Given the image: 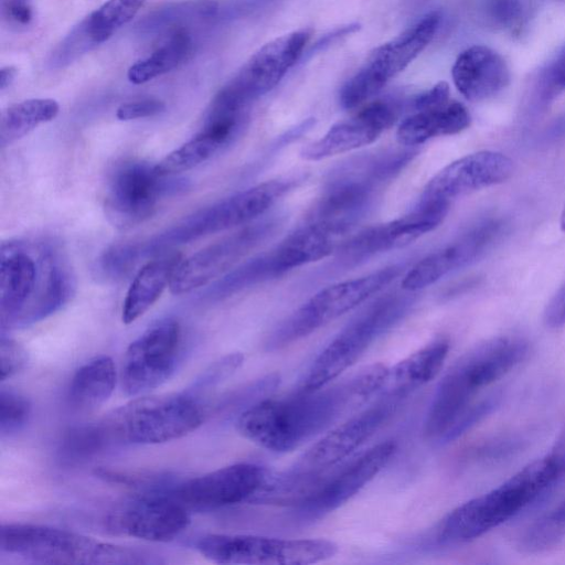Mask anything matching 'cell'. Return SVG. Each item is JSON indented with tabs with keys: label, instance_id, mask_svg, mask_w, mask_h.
I'll return each mask as SVG.
<instances>
[{
	"label": "cell",
	"instance_id": "obj_4",
	"mask_svg": "<svg viewBox=\"0 0 565 565\" xmlns=\"http://www.w3.org/2000/svg\"><path fill=\"white\" fill-rule=\"evenodd\" d=\"M2 552L43 564H147L148 555L73 531L31 523L2 524Z\"/></svg>",
	"mask_w": 565,
	"mask_h": 565
},
{
	"label": "cell",
	"instance_id": "obj_14",
	"mask_svg": "<svg viewBox=\"0 0 565 565\" xmlns=\"http://www.w3.org/2000/svg\"><path fill=\"white\" fill-rule=\"evenodd\" d=\"M449 209L444 203L418 202L407 214L365 228L343 242L337 249L335 263L351 268L377 254L404 247L438 227Z\"/></svg>",
	"mask_w": 565,
	"mask_h": 565
},
{
	"label": "cell",
	"instance_id": "obj_29",
	"mask_svg": "<svg viewBox=\"0 0 565 565\" xmlns=\"http://www.w3.org/2000/svg\"><path fill=\"white\" fill-rule=\"evenodd\" d=\"M292 270L284 252L277 245L234 268L207 290V297L222 299L244 289L278 278Z\"/></svg>",
	"mask_w": 565,
	"mask_h": 565
},
{
	"label": "cell",
	"instance_id": "obj_47",
	"mask_svg": "<svg viewBox=\"0 0 565 565\" xmlns=\"http://www.w3.org/2000/svg\"><path fill=\"white\" fill-rule=\"evenodd\" d=\"M559 225H561L562 231L565 232V204H564L562 213H561Z\"/></svg>",
	"mask_w": 565,
	"mask_h": 565
},
{
	"label": "cell",
	"instance_id": "obj_13",
	"mask_svg": "<svg viewBox=\"0 0 565 565\" xmlns=\"http://www.w3.org/2000/svg\"><path fill=\"white\" fill-rule=\"evenodd\" d=\"M381 397L322 436L289 471L307 476L321 475L349 457L380 429L406 396L383 392Z\"/></svg>",
	"mask_w": 565,
	"mask_h": 565
},
{
	"label": "cell",
	"instance_id": "obj_30",
	"mask_svg": "<svg viewBox=\"0 0 565 565\" xmlns=\"http://www.w3.org/2000/svg\"><path fill=\"white\" fill-rule=\"evenodd\" d=\"M60 105L51 98L26 99L7 107L0 118V145L8 147L42 124L53 120Z\"/></svg>",
	"mask_w": 565,
	"mask_h": 565
},
{
	"label": "cell",
	"instance_id": "obj_20",
	"mask_svg": "<svg viewBox=\"0 0 565 565\" xmlns=\"http://www.w3.org/2000/svg\"><path fill=\"white\" fill-rule=\"evenodd\" d=\"M189 510L172 494H147L118 507L108 518L116 533L150 542H168L185 531Z\"/></svg>",
	"mask_w": 565,
	"mask_h": 565
},
{
	"label": "cell",
	"instance_id": "obj_26",
	"mask_svg": "<svg viewBox=\"0 0 565 565\" xmlns=\"http://www.w3.org/2000/svg\"><path fill=\"white\" fill-rule=\"evenodd\" d=\"M180 260V254H164L139 269L122 302L121 320L125 324L132 323L153 306L170 284Z\"/></svg>",
	"mask_w": 565,
	"mask_h": 565
},
{
	"label": "cell",
	"instance_id": "obj_5",
	"mask_svg": "<svg viewBox=\"0 0 565 565\" xmlns=\"http://www.w3.org/2000/svg\"><path fill=\"white\" fill-rule=\"evenodd\" d=\"M297 182V179L266 181L202 209L150 238L132 242L135 257L139 262L177 245L247 224L268 211Z\"/></svg>",
	"mask_w": 565,
	"mask_h": 565
},
{
	"label": "cell",
	"instance_id": "obj_32",
	"mask_svg": "<svg viewBox=\"0 0 565 565\" xmlns=\"http://www.w3.org/2000/svg\"><path fill=\"white\" fill-rule=\"evenodd\" d=\"M222 146L207 135L199 131L189 141L168 153L156 164L161 177H170L193 169L206 161Z\"/></svg>",
	"mask_w": 565,
	"mask_h": 565
},
{
	"label": "cell",
	"instance_id": "obj_11",
	"mask_svg": "<svg viewBox=\"0 0 565 565\" xmlns=\"http://www.w3.org/2000/svg\"><path fill=\"white\" fill-rule=\"evenodd\" d=\"M180 348L177 320L166 318L151 324L126 350L121 366L125 393L140 396L166 383L177 367Z\"/></svg>",
	"mask_w": 565,
	"mask_h": 565
},
{
	"label": "cell",
	"instance_id": "obj_27",
	"mask_svg": "<svg viewBox=\"0 0 565 565\" xmlns=\"http://www.w3.org/2000/svg\"><path fill=\"white\" fill-rule=\"evenodd\" d=\"M449 340L438 337L388 370L383 392L409 394L437 376L449 352Z\"/></svg>",
	"mask_w": 565,
	"mask_h": 565
},
{
	"label": "cell",
	"instance_id": "obj_34",
	"mask_svg": "<svg viewBox=\"0 0 565 565\" xmlns=\"http://www.w3.org/2000/svg\"><path fill=\"white\" fill-rule=\"evenodd\" d=\"M109 440L102 423L98 425L78 426L65 434L61 451L66 459L77 461L95 455Z\"/></svg>",
	"mask_w": 565,
	"mask_h": 565
},
{
	"label": "cell",
	"instance_id": "obj_18",
	"mask_svg": "<svg viewBox=\"0 0 565 565\" xmlns=\"http://www.w3.org/2000/svg\"><path fill=\"white\" fill-rule=\"evenodd\" d=\"M161 177L156 166L132 161L119 167L110 182L106 212L119 227L134 226L148 218L159 199L175 188Z\"/></svg>",
	"mask_w": 565,
	"mask_h": 565
},
{
	"label": "cell",
	"instance_id": "obj_24",
	"mask_svg": "<svg viewBox=\"0 0 565 565\" xmlns=\"http://www.w3.org/2000/svg\"><path fill=\"white\" fill-rule=\"evenodd\" d=\"M451 75L459 93L470 102L491 98L510 82V71L504 58L484 45H473L461 52Z\"/></svg>",
	"mask_w": 565,
	"mask_h": 565
},
{
	"label": "cell",
	"instance_id": "obj_40",
	"mask_svg": "<svg viewBox=\"0 0 565 565\" xmlns=\"http://www.w3.org/2000/svg\"><path fill=\"white\" fill-rule=\"evenodd\" d=\"M486 13L494 25L510 28L519 21L522 3L521 0H488Z\"/></svg>",
	"mask_w": 565,
	"mask_h": 565
},
{
	"label": "cell",
	"instance_id": "obj_33",
	"mask_svg": "<svg viewBox=\"0 0 565 565\" xmlns=\"http://www.w3.org/2000/svg\"><path fill=\"white\" fill-rule=\"evenodd\" d=\"M146 0H107L85 19L88 31L96 42L107 41L118 29L137 14Z\"/></svg>",
	"mask_w": 565,
	"mask_h": 565
},
{
	"label": "cell",
	"instance_id": "obj_28",
	"mask_svg": "<svg viewBox=\"0 0 565 565\" xmlns=\"http://www.w3.org/2000/svg\"><path fill=\"white\" fill-rule=\"evenodd\" d=\"M117 371L110 356L98 355L83 364L73 375L67 399L78 411H88L104 404L113 394Z\"/></svg>",
	"mask_w": 565,
	"mask_h": 565
},
{
	"label": "cell",
	"instance_id": "obj_19",
	"mask_svg": "<svg viewBox=\"0 0 565 565\" xmlns=\"http://www.w3.org/2000/svg\"><path fill=\"white\" fill-rule=\"evenodd\" d=\"M513 162L497 151H478L467 154L437 172L425 185L418 202H451L478 190L508 180Z\"/></svg>",
	"mask_w": 565,
	"mask_h": 565
},
{
	"label": "cell",
	"instance_id": "obj_6",
	"mask_svg": "<svg viewBox=\"0 0 565 565\" xmlns=\"http://www.w3.org/2000/svg\"><path fill=\"white\" fill-rule=\"evenodd\" d=\"M203 411L191 393L138 396L102 424L109 439L153 445L175 440L195 430Z\"/></svg>",
	"mask_w": 565,
	"mask_h": 565
},
{
	"label": "cell",
	"instance_id": "obj_8",
	"mask_svg": "<svg viewBox=\"0 0 565 565\" xmlns=\"http://www.w3.org/2000/svg\"><path fill=\"white\" fill-rule=\"evenodd\" d=\"M402 268L401 265L387 266L319 290L271 332L268 349L284 348L354 309L390 285Z\"/></svg>",
	"mask_w": 565,
	"mask_h": 565
},
{
	"label": "cell",
	"instance_id": "obj_31",
	"mask_svg": "<svg viewBox=\"0 0 565 565\" xmlns=\"http://www.w3.org/2000/svg\"><path fill=\"white\" fill-rule=\"evenodd\" d=\"M192 42L184 31L173 32L149 56L132 64L127 73L129 82L139 85L178 67L190 54Z\"/></svg>",
	"mask_w": 565,
	"mask_h": 565
},
{
	"label": "cell",
	"instance_id": "obj_45",
	"mask_svg": "<svg viewBox=\"0 0 565 565\" xmlns=\"http://www.w3.org/2000/svg\"><path fill=\"white\" fill-rule=\"evenodd\" d=\"M7 12L18 23L25 24L32 19V10L23 0H10Z\"/></svg>",
	"mask_w": 565,
	"mask_h": 565
},
{
	"label": "cell",
	"instance_id": "obj_25",
	"mask_svg": "<svg viewBox=\"0 0 565 565\" xmlns=\"http://www.w3.org/2000/svg\"><path fill=\"white\" fill-rule=\"evenodd\" d=\"M471 118L467 108L454 100L406 117L398 126L396 138L405 147H416L427 140L458 134L470 125Z\"/></svg>",
	"mask_w": 565,
	"mask_h": 565
},
{
	"label": "cell",
	"instance_id": "obj_46",
	"mask_svg": "<svg viewBox=\"0 0 565 565\" xmlns=\"http://www.w3.org/2000/svg\"><path fill=\"white\" fill-rule=\"evenodd\" d=\"M17 76V68L13 66H6L0 70V90L7 89Z\"/></svg>",
	"mask_w": 565,
	"mask_h": 565
},
{
	"label": "cell",
	"instance_id": "obj_44",
	"mask_svg": "<svg viewBox=\"0 0 565 565\" xmlns=\"http://www.w3.org/2000/svg\"><path fill=\"white\" fill-rule=\"evenodd\" d=\"M544 322L552 329L565 326V282L547 303L544 311Z\"/></svg>",
	"mask_w": 565,
	"mask_h": 565
},
{
	"label": "cell",
	"instance_id": "obj_3",
	"mask_svg": "<svg viewBox=\"0 0 565 565\" xmlns=\"http://www.w3.org/2000/svg\"><path fill=\"white\" fill-rule=\"evenodd\" d=\"M565 483V436L545 457L526 465L491 491L449 512L439 523L440 545L470 542L526 509L545 501Z\"/></svg>",
	"mask_w": 565,
	"mask_h": 565
},
{
	"label": "cell",
	"instance_id": "obj_23",
	"mask_svg": "<svg viewBox=\"0 0 565 565\" xmlns=\"http://www.w3.org/2000/svg\"><path fill=\"white\" fill-rule=\"evenodd\" d=\"M399 111V105L393 100H374L352 117L334 124L322 137L302 148L300 156L318 161L367 146L394 125Z\"/></svg>",
	"mask_w": 565,
	"mask_h": 565
},
{
	"label": "cell",
	"instance_id": "obj_9",
	"mask_svg": "<svg viewBox=\"0 0 565 565\" xmlns=\"http://www.w3.org/2000/svg\"><path fill=\"white\" fill-rule=\"evenodd\" d=\"M196 551L217 564L307 565L333 557L338 545L324 539H276L256 535L207 534Z\"/></svg>",
	"mask_w": 565,
	"mask_h": 565
},
{
	"label": "cell",
	"instance_id": "obj_17",
	"mask_svg": "<svg viewBox=\"0 0 565 565\" xmlns=\"http://www.w3.org/2000/svg\"><path fill=\"white\" fill-rule=\"evenodd\" d=\"M527 352L529 344L520 337L491 338L463 353L441 380L462 398L472 402L479 390L509 373Z\"/></svg>",
	"mask_w": 565,
	"mask_h": 565
},
{
	"label": "cell",
	"instance_id": "obj_35",
	"mask_svg": "<svg viewBox=\"0 0 565 565\" xmlns=\"http://www.w3.org/2000/svg\"><path fill=\"white\" fill-rule=\"evenodd\" d=\"M31 404L19 393L1 388L0 392V430L2 435L20 429L29 419Z\"/></svg>",
	"mask_w": 565,
	"mask_h": 565
},
{
	"label": "cell",
	"instance_id": "obj_22",
	"mask_svg": "<svg viewBox=\"0 0 565 565\" xmlns=\"http://www.w3.org/2000/svg\"><path fill=\"white\" fill-rule=\"evenodd\" d=\"M501 228L502 224L497 220L483 221L427 255L403 277V290L416 292L471 264L491 247Z\"/></svg>",
	"mask_w": 565,
	"mask_h": 565
},
{
	"label": "cell",
	"instance_id": "obj_1",
	"mask_svg": "<svg viewBox=\"0 0 565 565\" xmlns=\"http://www.w3.org/2000/svg\"><path fill=\"white\" fill-rule=\"evenodd\" d=\"M75 290L66 256L47 239L3 243L0 260L2 333L30 327L58 311Z\"/></svg>",
	"mask_w": 565,
	"mask_h": 565
},
{
	"label": "cell",
	"instance_id": "obj_12",
	"mask_svg": "<svg viewBox=\"0 0 565 565\" xmlns=\"http://www.w3.org/2000/svg\"><path fill=\"white\" fill-rule=\"evenodd\" d=\"M277 217L248 226L181 259L169 284L173 295L188 294L228 271L279 227Z\"/></svg>",
	"mask_w": 565,
	"mask_h": 565
},
{
	"label": "cell",
	"instance_id": "obj_7",
	"mask_svg": "<svg viewBox=\"0 0 565 565\" xmlns=\"http://www.w3.org/2000/svg\"><path fill=\"white\" fill-rule=\"evenodd\" d=\"M409 294L386 295L364 309L313 360L299 390L323 387L353 365L373 342L407 315L414 303Z\"/></svg>",
	"mask_w": 565,
	"mask_h": 565
},
{
	"label": "cell",
	"instance_id": "obj_15",
	"mask_svg": "<svg viewBox=\"0 0 565 565\" xmlns=\"http://www.w3.org/2000/svg\"><path fill=\"white\" fill-rule=\"evenodd\" d=\"M397 450L394 440L374 445L361 456L320 481L295 507L302 520L319 519L353 498L391 461Z\"/></svg>",
	"mask_w": 565,
	"mask_h": 565
},
{
	"label": "cell",
	"instance_id": "obj_2",
	"mask_svg": "<svg viewBox=\"0 0 565 565\" xmlns=\"http://www.w3.org/2000/svg\"><path fill=\"white\" fill-rule=\"evenodd\" d=\"M358 373L313 391L297 390L281 398L254 402L237 418L238 433L274 452H287L333 425L367 399Z\"/></svg>",
	"mask_w": 565,
	"mask_h": 565
},
{
	"label": "cell",
	"instance_id": "obj_21",
	"mask_svg": "<svg viewBox=\"0 0 565 565\" xmlns=\"http://www.w3.org/2000/svg\"><path fill=\"white\" fill-rule=\"evenodd\" d=\"M310 30L295 31L263 45L227 84L248 104L270 92L301 56Z\"/></svg>",
	"mask_w": 565,
	"mask_h": 565
},
{
	"label": "cell",
	"instance_id": "obj_43",
	"mask_svg": "<svg viewBox=\"0 0 565 565\" xmlns=\"http://www.w3.org/2000/svg\"><path fill=\"white\" fill-rule=\"evenodd\" d=\"M449 100V86L447 83L440 82L417 95L413 99L412 106L416 111H419L441 106Z\"/></svg>",
	"mask_w": 565,
	"mask_h": 565
},
{
	"label": "cell",
	"instance_id": "obj_37",
	"mask_svg": "<svg viewBox=\"0 0 565 565\" xmlns=\"http://www.w3.org/2000/svg\"><path fill=\"white\" fill-rule=\"evenodd\" d=\"M95 45L97 44L92 38L84 20L60 45L54 54L55 63L61 65L70 63Z\"/></svg>",
	"mask_w": 565,
	"mask_h": 565
},
{
	"label": "cell",
	"instance_id": "obj_39",
	"mask_svg": "<svg viewBox=\"0 0 565 565\" xmlns=\"http://www.w3.org/2000/svg\"><path fill=\"white\" fill-rule=\"evenodd\" d=\"M243 361L244 355L238 352L222 358L203 373L202 377L198 380L195 387L203 390L217 385L231 376L242 365Z\"/></svg>",
	"mask_w": 565,
	"mask_h": 565
},
{
	"label": "cell",
	"instance_id": "obj_38",
	"mask_svg": "<svg viewBox=\"0 0 565 565\" xmlns=\"http://www.w3.org/2000/svg\"><path fill=\"white\" fill-rule=\"evenodd\" d=\"M28 362V354L24 348L17 341L6 338L0 341V364L1 381H6L24 369Z\"/></svg>",
	"mask_w": 565,
	"mask_h": 565
},
{
	"label": "cell",
	"instance_id": "obj_36",
	"mask_svg": "<svg viewBox=\"0 0 565 565\" xmlns=\"http://www.w3.org/2000/svg\"><path fill=\"white\" fill-rule=\"evenodd\" d=\"M500 395L492 394L476 404H471L441 437V441H451L486 418L499 405Z\"/></svg>",
	"mask_w": 565,
	"mask_h": 565
},
{
	"label": "cell",
	"instance_id": "obj_10",
	"mask_svg": "<svg viewBox=\"0 0 565 565\" xmlns=\"http://www.w3.org/2000/svg\"><path fill=\"white\" fill-rule=\"evenodd\" d=\"M441 18L440 11H430L395 39L376 47L342 86L340 105L352 109L376 95L429 44Z\"/></svg>",
	"mask_w": 565,
	"mask_h": 565
},
{
	"label": "cell",
	"instance_id": "obj_42",
	"mask_svg": "<svg viewBox=\"0 0 565 565\" xmlns=\"http://www.w3.org/2000/svg\"><path fill=\"white\" fill-rule=\"evenodd\" d=\"M565 90V49L556 56L543 78V96L554 97Z\"/></svg>",
	"mask_w": 565,
	"mask_h": 565
},
{
	"label": "cell",
	"instance_id": "obj_16",
	"mask_svg": "<svg viewBox=\"0 0 565 565\" xmlns=\"http://www.w3.org/2000/svg\"><path fill=\"white\" fill-rule=\"evenodd\" d=\"M269 480L254 462L233 463L180 483L172 495L188 510L209 511L258 497Z\"/></svg>",
	"mask_w": 565,
	"mask_h": 565
},
{
	"label": "cell",
	"instance_id": "obj_41",
	"mask_svg": "<svg viewBox=\"0 0 565 565\" xmlns=\"http://www.w3.org/2000/svg\"><path fill=\"white\" fill-rule=\"evenodd\" d=\"M166 108L163 102L154 98H146L121 104L116 111L119 120L128 121L151 117L162 113Z\"/></svg>",
	"mask_w": 565,
	"mask_h": 565
}]
</instances>
